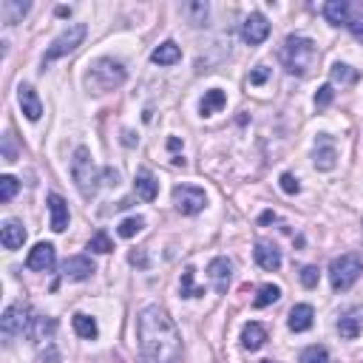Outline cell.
I'll list each match as a JSON object with an SVG mask.
<instances>
[{
    "label": "cell",
    "mask_w": 363,
    "mask_h": 363,
    "mask_svg": "<svg viewBox=\"0 0 363 363\" xmlns=\"http://www.w3.org/2000/svg\"><path fill=\"white\" fill-rule=\"evenodd\" d=\"M137 332L145 363H182V332L162 306H145Z\"/></svg>",
    "instance_id": "obj_1"
},
{
    "label": "cell",
    "mask_w": 363,
    "mask_h": 363,
    "mask_svg": "<svg viewBox=\"0 0 363 363\" xmlns=\"http://www.w3.org/2000/svg\"><path fill=\"white\" fill-rule=\"evenodd\" d=\"M281 60H284V66H287L290 74L304 77V74H309V68L315 66L318 48L309 37L293 35V37H287V43H284V48H281Z\"/></svg>",
    "instance_id": "obj_2"
},
{
    "label": "cell",
    "mask_w": 363,
    "mask_h": 363,
    "mask_svg": "<svg viewBox=\"0 0 363 363\" xmlns=\"http://www.w3.org/2000/svg\"><path fill=\"white\" fill-rule=\"evenodd\" d=\"M128 80V71L119 60H111V57H99L91 63L88 68V77H86V83L94 94H106V91H114L119 88L122 83Z\"/></svg>",
    "instance_id": "obj_3"
},
{
    "label": "cell",
    "mask_w": 363,
    "mask_h": 363,
    "mask_svg": "<svg viewBox=\"0 0 363 363\" xmlns=\"http://www.w3.org/2000/svg\"><path fill=\"white\" fill-rule=\"evenodd\" d=\"M71 176L77 182V188L86 199H91L99 188V168L91 159V150L88 148H77L74 150V159H71Z\"/></svg>",
    "instance_id": "obj_4"
},
{
    "label": "cell",
    "mask_w": 363,
    "mask_h": 363,
    "mask_svg": "<svg viewBox=\"0 0 363 363\" xmlns=\"http://www.w3.org/2000/svg\"><path fill=\"white\" fill-rule=\"evenodd\" d=\"M363 273V262L357 253H346L341 258H335V262L329 264V281H332V290L338 293H346L352 284L360 278Z\"/></svg>",
    "instance_id": "obj_5"
},
{
    "label": "cell",
    "mask_w": 363,
    "mask_h": 363,
    "mask_svg": "<svg viewBox=\"0 0 363 363\" xmlns=\"http://www.w3.org/2000/svg\"><path fill=\"white\" fill-rule=\"evenodd\" d=\"M86 35H88L86 23H74V26H68V29H66L60 37H55V43H51V46L46 48V57H43V63H46V66H51L55 60H60V57L71 55V51H74L77 46H83Z\"/></svg>",
    "instance_id": "obj_6"
},
{
    "label": "cell",
    "mask_w": 363,
    "mask_h": 363,
    "mask_svg": "<svg viewBox=\"0 0 363 363\" xmlns=\"http://www.w3.org/2000/svg\"><path fill=\"white\" fill-rule=\"evenodd\" d=\"M173 204H176V210H179L182 216H196V213L204 210L207 196H204V190H199V188L176 185V188H173Z\"/></svg>",
    "instance_id": "obj_7"
},
{
    "label": "cell",
    "mask_w": 363,
    "mask_h": 363,
    "mask_svg": "<svg viewBox=\"0 0 363 363\" xmlns=\"http://www.w3.org/2000/svg\"><path fill=\"white\" fill-rule=\"evenodd\" d=\"M29 324H32V313H29V306L20 304V301L6 306L3 318H0V329H3L6 338H14V335L29 332Z\"/></svg>",
    "instance_id": "obj_8"
},
{
    "label": "cell",
    "mask_w": 363,
    "mask_h": 363,
    "mask_svg": "<svg viewBox=\"0 0 363 363\" xmlns=\"http://www.w3.org/2000/svg\"><path fill=\"white\" fill-rule=\"evenodd\" d=\"M55 264H57V250H55V244H48V242L35 244V250L29 253V258H26V267L35 270V273H51Z\"/></svg>",
    "instance_id": "obj_9"
},
{
    "label": "cell",
    "mask_w": 363,
    "mask_h": 363,
    "mask_svg": "<svg viewBox=\"0 0 363 363\" xmlns=\"http://www.w3.org/2000/svg\"><path fill=\"white\" fill-rule=\"evenodd\" d=\"M242 37H244V43H250V46H262V43L270 37V23H267V17L258 14V12H253V14L244 20V26H242Z\"/></svg>",
    "instance_id": "obj_10"
},
{
    "label": "cell",
    "mask_w": 363,
    "mask_h": 363,
    "mask_svg": "<svg viewBox=\"0 0 363 363\" xmlns=\"http://www.w3.org/2000/svg\"><path fill=\"white\" fill-rule=\"evenodd\" d=\"M253 255H255V264L262 267V270H267V273H275V270L281 267V253H278V247L270 244V242H255Z\"/></svg>",
    "instance_id": "obj_11"
},
{
    "label": "cell",
    "mask_w": 363,
    "mask_h": 363,
    "mask_svg": "<svg viewBox=\"0 0 363 363\" xmlns=\"http://www.w3.org/2000/svg\"><path fill=\"white\" fill-rule=\"evenodd\" d=\"M63 275L68 281H86L94 275V262L88 255H71L68 262L63 264Z\"/></svg>",
    "instance_id": "obj_12"
},
{
    "label": "cell",
    "mask_w": 363,
    "mask_h": 363,
    "mask_svg": "<svg viewBox=\"0 0 363 363\" xmlns=\"http://www.w3.org/2000/svg\"><path fill=\"white\" fill-rule=\"evenodd\" d=\"M17 99H20V108L26 114V119L37 122L43 117V102H40V97H37V91L32 86H20L17 88Z\"/></svg>",
    "instance_id": "obj_13"
},
{
    "label": "cell",
    "mask_w": 363,
    "mask_h": 363,
    "mask_svg": "<svg viewBox=\"0 0 363 363\" xmlns=\"http://www.w3.org/2000/svg\"><path fill=\"white\" fill-rule=\"evenodd\" d=\"M48 213H51V230L55 233H63L68 227V204L60 193H48Z\"/></svg>",
    "instance_id": "obj_14"
},
{
    "label": "cell",
    "mask_w": 363,
    "mask_h": 363,
    "mask_svg": "<svg viewBox=\"0 0 363 363\" xmlns=\"http://www.w3.org/2000/svg\"><path fill=\"white\" fill-rule=\"evenodd\" d=\"M335 165H338V150H335L332 139L324 134V137H318V142H315V168H318V170H332Z\"/></svg>",
    "instance_id": "obj_15"
},
{
    "label": "cell",
    "mask_w": 363,
    "mask_h": 363,
    "mask_svg": "<svg viewBox=\"0 0 363 363\" xmlns=\"http://www.w3.org/2000/svg\"><path fill=\"white\" fill-rule=\"evenodd\" d=\"M207 275H210L216 293H227V287H230V275H233V264L227 262V258H213L210 267H207Z\"/></svg>",
    "instance_id": "obj_16"
},
{
    "label": "cell",
    "mask_w": 363,
    "mask_h": 363,
    "mask_svg": "<svg viewBox=\"0 0 363 363\" xmlns=\"http://www.w3.org/2000/svg\"><path fill=\"white\" fill-rule=\"evenodd\" d=\"M338 332L344 341H355L357 335L363 332V313L360 309H349V313H344L338 318Z\"/></svg>",
    "instance_id": "obj_17"
},
{
    "label": "cell",
    "mask_w": 363,
    "mask_h": 363,
    "mask_svg": "<svg viewBox=\"0 0 363 363\" xmlns=\"http://www.w3.org/2000/svg\"><path fill=\"white\" fill-rule=\"evenodd\" d=\"M313 321H315V309L309 306V304H295L290 309V329L293 332H306V329H313Z\"/></svg>",
    "instance_id": "obj_18"
},
{
    "label": "cell",
    "mask_w": 363,
    "mask_h": 363,
    "mask_svg": "<svg viewBox=\"0 0 363 363\" xmlns=\"http://www.w3.org/2000/svg\"><path fill=\"white\" fill-rule=\"evenodd\" d=\"M134 193L142 199V202H153L159 196V182L153 179L150 170H139L137 179H134Z\"/></svg>",
    "instance_id": "obj_19"
},
{
    "label": "cell",
    "mask_w": 363,
    "mask_h": 363,
    "mask_svg": "<svg viewBox=\"0 0 363 363\" xmlns=\"http://www.w3.org/2000/svg\"><path fill=\"white\" fill-rule=\"evenodd\" d=\"M55 329H57V321L55 318H48V315H32V324H29V338L32 341H37V344H43V341H48L51 335H55Z\"/></svg>",
    "instance_id": "obj_20"
},
{
    "label": "cell",
    "mask_w": 363,
    "mask_h": 363,
    "mask_svg": "<svg viewBox=\"0 0 363 363\" xmlns=\"http://www.w3.org/2000/svg\"><path fill=\"white\" fill-rule=\"evenodd\" d=\"M264 344H267V329L262 324H255V321L244 324V329H242V346L250 349V352H258Z\"/></svg>",
    "instance_id": "obj_21"
},
{
    "label": "cell",
    "mask_w": 363,
    "mask_h": 363,
    "mask_svg": "<svg viewBox=\"0 0 363 363\" xmlns=\"http://www.w3.org/2000/svg\"><path fill=\"white\" fill-rule=\"evenodd\" d=\"M0 242H3L6 250H20L23 242H26V227L17 222V219H9L0 230Z\"/></svg>",
    "instance_id": "obj_22"
},
{
    "label": "cell",
    "mask_w": 363,
    "mask_h": 363,
    "mask_svg": "<svg viewBox=\"0 0 363 363\" xmlns=\"http://www.w3.org/2000/svg\"><path fill=\"white\" fill-rule=\"evenodd\" d=\"M224 106H227V94H224L222 88H210V91H204V97H202V102H199V114H202V117H213V114H219Z\"/></svg>",
    "instance_id": "obj_23"
},
{
    "label": "cell",
    "mask_w": 363,
    "mask_h": 363,
    "mask_svg": "<svg viewBox=\"0 0 363 363\" xmlns=\"http://www.w3.org/2000/svg\"><path fill=\"white\" fill-rule=\"evenodd\" d=\"M150 60L157 63V66H173V63H179V60H182V48H179L173 40H165L162 46L153 48Z\"/></svg>",
    "instance_id": "obj_24"
},
{
    "label": "cell",
    "mask_w": 363,
    "mask_h": 363,
    "mask_svg": "<svg viewBox=\"0 0 363 363\" xmlns=\"http://www.w3.org/2000/svg\"><path fill=\"white\" fill-rule=\"evenodd\" d=\"M71 326H74V332L80 335V338H86V341H94L97 335H99L97 321H94L91 315H86V313H77V315L71 318Z\"/></svg>",
    "instance_id": "obj_25"
},
{
    "label": "cell",
    "mask_w": 363,
    "mask_h": 363,
    "mask_svg": "<svg viewBox=\"0 0 363 363\" xmlns=\"http://www.w3.org/2000/svg\"><path fill=\"white\" fill-rule=\"evenodd\" d=\"M346 9H349V0H329L324 6V17L332 26H344L346 23Z\"/></svg>",
    "instance_id": "obj_26"
},
{
    "label": "cell",
    "mask_w": 363,
    "mask_h": 363,
    "mask_svg": "<svg viewBox=\"0 0 363 363\" xmlns=\"http://www.w3.org/2000/svg\"><path fill=\"white\" fill-rule=\"evenodd\" d=\"M346 29L355 35V37H363V3L357 0V3H352L349 0V9H346Z\"/></svg>",
    "instance_id": "obj_27"
},
{
    "label": "cell",
    "mask_w": 363,
    "mask_h": 363,
    "mask_svg": "<svg viewBox=\"0 0 363 363\" xmlns=\"http://www.w3.org/2000/svg\"><path fill=\"white\" fill-rule=\"evenodd\" d=\"M329 77H332V83H341V86H352V83L360 80V74L352 66H346V63H335L329 68Z\"/></svg>",
    "instance_id": "obj_28"
},
{
    "label": "cell",
    "mask_w": 363,
    "mask_h": 363,
    "mask_svg": "<svg viewBox=\"0 0 363 363\" xmlns=\"http://www.w3.org/2000/svg\"><path fill=\"white\" fill-rule=\"evenodd\" d=\"M278 298H281V287H275V284H264V287L258 290V295H255L253 306H255V309H264V306L275 304Z\"/></svg>",
    "instance_id": "obj_29"
},
{
    "label": "cell",
    "mask_w": 363,
    "mask_h": 363,
    "mask_svg": "<svg viewBox=\"0 0 363 363\" xmlns=\"http://www.w3.org/2000/svg\"><path fill=\"white\" fill-rule=\"evenodd\" d=\"M193 275H196V270H193V267H188L185 273H182L179 293L185 295V298H199V295H204V290H202V287H193Z\"/></svg>",
    "instance_id": "obj_30"
},
{
    "label": "cell",
    "mask_w": 363,
    "mask_h": 363,
    "mask_svg": "<svg viewBox=\"0 0 363 363\" xmlns=\"http://www.w3.org/2000/svg\"><path fill=\"white\" fill-rule=\"evenodd\" d=\"M29 9H32L29 3H14V0H6V3H3V6H0V12H3V14H6L3 20H6L9 26H12V23H17V20H20V17L26 14V12H29Z\"/></svg>",
    "instance_id": "obj_31"
},
{
    "label": "cell",
    "mask_w": 363,
    "mask_h": 363,
    "mask_svg": "<svg viewBox=\"0 0 363 363\" xmlns=\"http://www.w3.org/2000/svg\"><path fill=\"white\" fill-rule=\"evenodd\" d=\"M298 363H329V352H326V346H306L304 352H301V357H298Z\"/></svg>",
    "instance_id": "obj_32"
},
{
    "label": "cell",
    "mask_w": 363,
    "mask_h": 363,
    "mask_svg": "<svg viewBox=\"0 0 363 363\" xmlns=\"http://www.w3.org/2000/svg\"><path fill=\"white\" fill-rule=\"evenodd\" d=\"M182 12H185V14L190 17V23H193V26H204V20H207V12H210V6L202 3V0H196V3H188Z\"/></svg>",
    "instance_id": "obj_33"
},
{
    "label": "cell",
    "mask_w": 363,
    "mask_h": 363,
    "mask_svg": "<svg viewBox=\"0 0 363 363\" xmlns=\"http://www.w3.org/2000/svg\"><path fill=\"white\" fill-rule=\"evenodd\" d=\"M142 227H145V219L142 216H131V219H125L119 224V236L122 239H134L137 233H142Z\"/></svg>",
    "instance_id": "obj_34"
},
{
    "label": "cell",
    "mask_w": 363,
    "mask_h": 363,
    "mask_svg": "<svg viewBox=\"0 0 363 363\" xmlns=\"http://www.w3.org/2000/svg\"><path fill=\"white\" fill-rule=\"evenodd\" d=\"M88 250H94V253H102V255H106V253H114V242H111V236H108L106 230H99L97 236L88 242Z\"/></svg>",
    "instance_id": "obj_35"
},
{
    "label": "cell",
    "mask_w": 363,
    "mask_h": 363,
    "mask_svg": "<svg viewBox=\"0 0 363 363\" xmlns=\"http://www.w3.org/2000/svg\"><path fill=\"white\" fill-rule=\"evenodd\" d=\"M20 190V182L14 176H0V202H12Z\"/></svg>",
    "instance_id": "obj_36"
},
{
    "label": "cell",
    "mask_w": 363,
    "mask_h": 363,
    "mask_svg": "<svg viewBox=\"0 0 363 363\" xmlns=\"http://www.w3.org/2000/svg\"><path fill=\"white\" fill-rule=\"evenodd\" d=\"M281 190H284V193H290V196H295V193L301 190L298 179H295L293 173H281Z\"/></svg>",
    "instance_id": "obj_37"
},
{
    "label": "cell",
    "mask_w": 363,
    "mask_h": 363,
    "mask_svg": "<svg viewBox=\"0 0 363 363\" xmlns=\"http://www.w3.org/2000/svg\"><path fill=\"white\" fill-rule=\"evenodd\" d=\"M301 284H304L306 290L318 287V267H304V270H301Z\"/></svg>",
    "instance_id": "obj_38"
},
{
    "label": "cell",
    "mask_w": 363,
    "mask_h": 363,
    "mask_svg": "<svg viewBox=\"0 0 363 363\" xmlns=\"http://www.w3.org/2000/svg\"><path fill=\"white\" fill-rule=\"evenodd\" d=\"M332 99H335L332 86H321V88H318V94H315V106H318V108H326Z\"/></svg>",
    "instance_id": "obj_39"
},
{
    "label": "cell",
    "mask_w": 363,
    "mask_h": 363,
    "mask_svg": "<svg viewBox=\"0 0 363 363\" xmlns=\"http://www.w3.org/2000/svg\"><path fill=\"white\" fill-rule=\"evenodd\" d=\"M267 77H270V71H267L264 66H258V68L250 74V86H262V83H267Z\"/></svg>",
    "instance_id": "obj_40"
},
{
    "label": "cell",
    "mask_w": 363,
    "mask_h": 363,
    "mask_svg": "<svg viewBox=\"0 0 363 363\" xmlns=\"http://www.w3.org/2000/svg\"><path fill=\"white\" fill-rule=\"evenodd\" d=\"M3 157H6V162H14V145H12V137H9V134L3 137Z\"/></svg>",
    "instance_id": "obj_41"
},
{
    "label": "cell",
    "mask_w": 363,
    "mask_h": 363,
    "mask_svg": "<svg viewBox=\"0 0 363 363\" xmlns=\"http://www.w3.org/2000/svg\"><path fill=\"white\" fill-rule=\"evenodd\" d=\"M131 264H139V267H145L148 262H145V255H142V253H131Z\"/></svg>",
    "instance_id": "obj_42"
},
{
    "label": "cell",
    "mask_w": 363,
    "mask_h": 363,
    "mask_svg": "<svg viewBox=\"0 0 363 363\" xmlns=\"http://www.w3.org/2000/svg\"><path fill=\"white\" fill-rule=\"evenodd\" d=\"M71 14V9H66V6H57V17H68Z\"/></svg>",
    "instance_id": "obj_43"
},
{
    "label": "cell",
    "mask_w": 363,
    "mask_h": 363,
    "mask_svg": "<svg viewBox=\"0 0 363 363\" xmlns=\"http://www.w3.org/2000/svg\"><path fill=\"white\" fill-rule=\"evenodd\" d=\"M273 219H275V213H270V210L262 213V224H267V222H273Z\"/></svg>",
    "instance_id": "obj_44"
},
{
    "label": "cell",
    "mask_w": 363,
    "mask_h": 363,
    "mask_svg": "<svg viewBox=\"0 0 363 363\" xmlns=\"http://www.w3.org/2000/svg\"><path fill=\"white\" fill-rule=\"evenodd\" d=\"M262 363H275V360H262Z\"/></svg>",
    "instance_id": "obj_45"
}]
</instances>
